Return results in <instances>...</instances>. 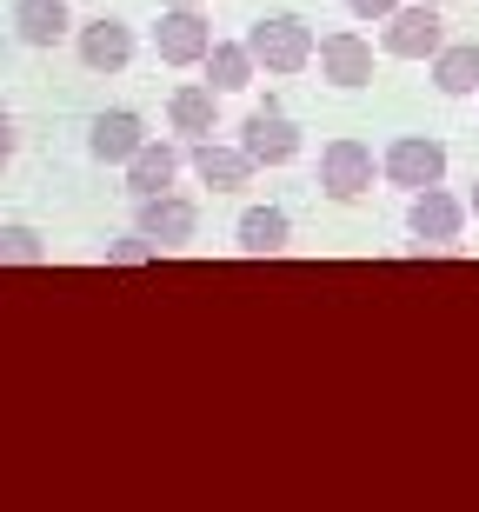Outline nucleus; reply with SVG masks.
<instances>
[{"mask_svg": "<svg viewBox=\"0 0 479 512\" xmlns=\"http://www.w3.org/2000/svg\"><path fill=\"white\" fill-rule=\"evenodd\" d=\"M247 47L253 60L267 67V74H300L313 54H320V40H313V27L300 14H267V20H253L247 27Z\"/></svg>", "mask_w": 479, "mask_h": 512, "instance_id": "1", "label": "nucleus"}, {"mask_svg": "<svg viewBox=\"0 0 479 512\" xmlns=\"http://www.w3.org/2000/svg\"><path fill=\"white\" fill-rule=\"evenodd\" d=\"M380 47L393 60H433L446 47V20L440 7H426V0H406L400 14H386L380 20Z\"/></svg>", "mask_w": 479, "mask_h": 512, "instance_id": "2", "label": "nucleus"}, {"mask_svg": "<svg viewBox=\"0 0 479 512\" xmlns=\"http://www.w3.org/2000/svg\"><path fill=\"white\" fill-rule=\"evenodd\" d=\"M380 173L393 180V187H406V193L440 187L446 180V140H433V133H400V140L386 147Z\"/></svg>", "mask_w": 479, "mask_h": 512, "instance_id": "3", "label": "nucleus"}, {"mask_svg": "<svg viewBox=\"0 0 479 512\" xmlns=\"http://www.w3.org/2000/svg\"><path fill=\"white\" fill-rule=\"evenodd\" d=\"M154 47H160V60H167V67H207L213 27H207V14H200V0H180V7H167V14H160Z\"/></svg>", "mask_w": 479, "mask_h": 512, "instance_id": "4", "label": "nucleus"}, {"mask_svg": "<svg viewBox=\"0 0 479 512\" xmlns=\"http://www.w3.org/2000/svg\"><path fill=\"white\" fill-rule=\"evenodd\" d=\"M320 187H326V200H360L373 187V147L366 140H326L320 147Z\"/></svg>", "mask_w": 479, "mask_h": 512, "instance_id": "5", "label": "nucleus"}, {"mask_svg": "<svg viewBox=\"0 0 479 512\" xmlns=\"http://www.w3.org/2000/svg\"><path fill=\"white\" fill-rule=\"evenodd\" d=\"M240 147L253 153V167H287L293 153H300V127H293L280 107H253L247 114V127H240Z\"/></svg>", "mask_w": 479, "mask_h": 512, "instance_id": "6", "label": "nucleus"}, {"mask_svg": "<svg viewBox=\"0 0 479 512\" xmlns=\"http://www.w3.org/2000/svg\"><path fill=\"white\" fill-rule=\"evenodd\" d=\"M74 47H80V67H94V74H120V67L134 60V27L114 20V14H100V20H87V27L74 34Z\"/></svg>", "mask_w": 479, "mask_h": 512, "instance_id": "7", "label": "nucleus"}, {"mask_svg": "<svg viewBox=\"0 0 479 512\" xmlns=\"http://www.w3.org/2000/svg\"><path fill=\"white\" fill-rule=\"evenodd\" d=\"M460 227H466V207H460L446 187L413 193V207H406V233H413V240H426V247H446V240H460Z\"/></svg>", "mask_w": 479, "mask_h": 512, "instance_id": "8", "label": "nucleus"}, {"mask_svg": "<svg viewBox=\"0 0 479 512\" xmlns=\"http://www.w3.org/2000/svg\"><path fill=\"white\" fill-rule=\"evenodd\" d=\"M140 233L160 240V247H187L200 233V207L187 193H154V200H140Z\"/></svg>", "mask_w": 479, "mask_h": 512, "instance_id": "9", "label": "nucleus"}, {"mask_svg": "<svg viewBox=\"0 0 479 512\" xmlns=\"http://www.w3.org/2000/svg\"><path fill=\"white\" fill-rule=\"evenodd\" d=\"M140 147H147V127H140V114H127V107L94 114V127H87V153H94V160H107V167H127Z\"/></svg>", "mask_w": 479, "mask_h": 512, "instance_id": "10", "label": "nucleus"}, {"mask_svg": "<svg viewBox=\"0 0 479 512\" xmlns=\"http://www.w3.org/2000/svg\"><path fill=\"white\" fill-rule=\"evenodd\" d=\"M320 74L333 80V87H346V94H353V87H366V80H373V47H366L360 34H326L320 40Z\"/></svg>", "mask_w": 479, "mask_h": 512, "instance_id": "11", "label": "nucleus"}, {"mask_svg": "<svg viewBox=\"0 0 479 512\" xmlns=\"http://www.w3.org/2000/svg\"><path fill=\"white\" fill-rule=\"evenodd\" d=\"M193 173H200L213 193H233V187L253 180V153L247 147H220V140H193Z\"/></svg>", "mask_w": 479, "mask_h": 512, "instance_id": "12", "label": "nucleus"}, {"mask_svg": "<svg viewBox=\"0 0 479 512\" xmlns=\"http://www.w3.org/2000/svg\"><path fill=\"white\" fill-rule=\"evenodd\" d=\"M173 173H180V147H167V140H147V147L127 160V193H134V200L173 193Z\"/></svg>", "mask_w": 479, "mask_h": 512, "instance_id": "13", "label": "nucleus"}, {"mask_svg": "<svg viewBox=\"0 0 479 512\" xmlns=\"http://www.w3.org/2000/svg\"><path fill=\"white\" fill-rule=\"evenodd\" d=\"M233 233H240V253H253V260H273L293 247V220L280 207H247Z\"/></svg>", "mask_w": 479, "mask_h": 512, "instance_id": "14", "label": "nucleus"}, {"mask_svg": "<svg viewBox=\"0 0 479 512\" xmlns=\"http://www.w3.org/2000/svg\"><path fill=\"white\" fill-rule=\"evenodd\" d=\"M167 120H173V133H187V140H213V120H220V87H173Z\"/></svg>", "mask_w": 479, "mask_h": 512, "instance_id": "15", "label": "nucleus"}, {"mask_svg": "<svg viewBox=\"0 0 479 512\" xmlns=\"http://www.w3.org/2000/svg\"><path fill=\"white\" fill-rule=\"evenodd\" d=\"M67 0H14V34L27 47H60L67 40Z\"/></svg>", "mask_w": 479, "mask_h": 512, "instance_id": "16", "label": "nucleus"}, {"mask_svg": "<svg viewBox=\"0 0 479 512\" xmlns=\"http://www.w3.org/2000/svg\"><path fill=\"white\" fill-rule=\"evenodd\" d=\"M433 87L440 94H479V47L473 40H446L433 54Z\"/></svg>", "mask_w": 479, "mask_h": 512, "instance_id": "17", "label": "nucleus"}, {"mask_svg": "<svg viewBox=\"0 0 479 512\" xmlns=\"http://www.w3.org/2000/svg\"><path fill=\"white\" fill-rule=\"evenodd\" d=\"M253 74H260V60H253L247 40H213V54H207V80L220 87V94H240V87H253Z\"/></svg>", "mask_w": 479, "mask_h": 512, "instance_id": "18", "label": "nucleus"}, {"mask_svg": "<svg viewBox=\"0 0 479 512\" xmlns=\"http://www.w3.org/2000/svg\"><path fill=\"white\" fill-rule=\"evenodd\" d=\"M47 247H40L34 227H0V266H40Z\"/></svg>", "mask_w": 479, "mask_h": 512, "instance_id": "19", "label": "nucleus"}, {"mask_svg": "<svg viewBox=\"0 0 479 512\" xmlns=\"http://www.w3.org/2000/svg\"><path fill=\"white\" fill-rule=\"evenodd\" d=\"M160 260V240H147V233H134V240H107V266H147Z\"/></svg>", "mask_w": 479, "mask_h": 512, "instance_id": "20", "label": "nucleus"}, {"mask_svg": "<svg viewBox=\"0 0 479 512\" xmlns=\"http://www.w3.org/2000/svg\"><path fill=\"white\" fill-rule=\"evenodd\" d=\"M346 7H353L360 20H386V14H400L406 0H346Z\"/></svg>", "mask_w": 479, "mask_h": 512, "instance_id": "21", "label": "nucleus"}, {"mask_svg": "<svg viewBox=\"0 0 479 512\" xmlns=\"http://www.w3.org/2000/svg\"><path fill=\"white\" fill-rule=\"evenodd\" d=\"M14 147H20V133H14V120L0 114V167H7V160H14Z\"/></svg>", "mask_w": 479, "mask_h": 512, "instance_id": "22", "label": "nucleus"}, {"mask_svg": "<svg viewBox=\"0 0 479 512\" xmlns=\"http://www.w3.org/2000/svg\"><path fill=\"white\" fill-rule=\"evenodd\" d=\"M466 207H473V213H479V187H473V200H466Z\"/></svg>", "mask_w": 479, "mask_h": 512, "instance_id": "23", "label": "nucleus"}, {"mask_svg": "<svg viewBox=\"0 0 479 512\" xmlns=\"http://www.w3.org/2000/svg\"><path fill=\"white\" fill-rule=\"evenodd\" d=\"M426 7H446V0H426Z\"/></svg>", "mask_w": 479, "mask_h": 512, "instance_id": "24", "label": "nucleus"}]
</instances>
